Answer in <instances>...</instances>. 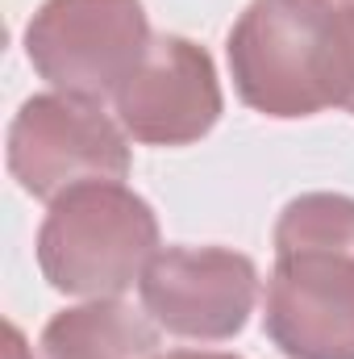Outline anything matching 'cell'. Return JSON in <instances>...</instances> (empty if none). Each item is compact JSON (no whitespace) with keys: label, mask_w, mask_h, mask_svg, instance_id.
Here are the masks:
<instances>
[{"label":"cell","mask_w":354,"mask_h":359,"mask_svg":"<svg viewBox=\"0 0 354 359\" xmlns=\"http://www.w3.org/2000/svg\"><path fill=\"white\" fill-rule=\"evenodd\" d=\"M225 55L242 104L263 117L296 121L338 104V29L330 13L304 0H250L229 29Z\"/></svg>","instance_id":"obj_1"},{"label":"cell","mask_w":354,"mask_h":359,"mask_svg":"<svg viewBox=\"0 0 354 359\" xmlns=\"http://www.w3.org/2000/svg\"><path fill=\"white\" fill-rule=\"evenodd\" d=\"M159 255L155 209L121 180H92L50 201L38 230V268L67 297H121Z\"/></svg>","instance_id":"obj_2"},{"label":"cell","mask_w":354,"mask_h":359,"mask_svg":"<svg viewBox=\"0 0 354 359\" xmlns=\"http://www.w3.org/2000/svg\"><path fill=\"white\" fill-rule=\"evenodd\" d=\"M142 0H46L25 25V55L55 92L104 104L150 50Z\"/></svg>","instance_id":"obj_3"},{"label":"cell","mask_w":354,"mask_h":359,"mask_svg":"<svg viewBox=\"0 0 354 359\" xmlns=\"http://www.w3.org/2000/svg\"><path fill=\"white\" fill-rule=\"evenodd\" d=\"M8 172L38 201H59L67 188L92 180H125V130L80 96H29L8 126Z\"/></svg>","instance_id":"obj_4"},{"label":"cell","mask_w":354,"mask_h":359,"mask_svg":"<svg viewBox=\"0 0 354 359\" xmlns=\"http://www.w3.org/2000/svg\"><path fill=\"white\" fill-rule=\"evenodd\" d=\"M142 309L176 339L225 343L242 334L259 301V268L242 251L225 247H167L142 280Z\"/></svg>","instance_id":"obj_5"},{"label":"cell","mask_w":354,"mask_h":359,"mask_svg":"<svg viewBox=\"0 0 354 359\" xmlns=\"http://www.w3.org/2000/svg\"><path fill=\"white\" fill-rule=\"evenodd\" d=\"M121 130L142 147H192L221 121V84L204 46L163 34L113 96Z\"/></svg>","instance_id":"obj_6"},{"label":"cell","mask_w":354,"mask_h":359,"mask_svg":"<svg viewBox=\"0 0 354 359\" xmlns=\"http://www.w3.org/2000/svg\"><path fill=\"white\" fill-rule=\"evenodd\" d=\"M263 326L267 339L288 359H354V255H275Z\"/></svg>","instance_id":"obj_7"},{"label":"cell","mask_w":354,"mask_h":359,"mask_svg":"<svg viewBox=\"0 0 354 359\" xmlns=\"http://www.w3.org/2000/svg\"><path fill=\"white\" fill-rule=\"evenodd\" d=\"M42 359H155L159 355V326L150 313L121 305L117 297H100L88 305L63 309L46 322Z\"/></svg>","instance_id":"obj_8"},{"label":"cell","mask_w":354,"mask_h":359,"mask_svg":"<svg viewBox=\"0 0 354 359\" xmlns=\"http://www.w3.org/2000/svg\"><path fill=\"white\" fill-rule=\"evenodd\" d=\"M283 251H351L354 255V196L304 192L288 201L275 222V255Z\"/></svg>","instance_id":"obj_9"},{"label":"cell","mask_w":354,"mask_h":359,"mask_svg":"<svg viewBox=\"0 0 354 359\" xmlns=\"http://www.w3.org/2000/svg\"><path fill=\"white\" fill-rule=\"evenodd\" d=\"M338 29V55H342V88H338V109L354 113V13L334 17Z\"/></svg>","instance_id":"obj_10"},{"label":"cell","mask_w":354,"mask_h":359,"mask_svg":"<svg viewBox=\"0 0 354 359\" xmlns=\"http://www.w3.org/2000/svg\"><path fill=\"white\" fill-rule=\"evenodd\" d=\"M304 4H313V8H321V13H330V17L354 13V0H304Z\"/></svg>","instance_id":"obj_11"},{"label":"cell","mask_w":354,"mask_h":359,"mask_svg":"<svg viewBox=\"0 0 354 359\" xmlns=\"http://www.w3.org/2000/svg\"><path fill=\"white\" fill-rule=\"evenodd\" d=\"M155 359H238V355H221V351H167Z\"/></svg>","instance_id":"obj_12"}]
</instances>
